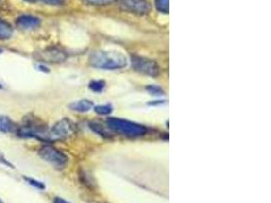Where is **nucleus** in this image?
<instances>
[{
	"mask_svg": "<svg viewBox=\"0 0 271 203\" xmlns=\"http://www.w3.org/2000/svg\"><path fill=\"white\" fill-rule=\"evenodd\" d=\"M16 25L17 29L22 31L35 30L41 26V19L32 15H22L17 18Z\"/></svg>",
	"mask_w": 271,
	"mask_h": 203,
	"instance_id": "6e6552de",
	"label": "nucleus"
},
{
	"mask_svg": "<svg viewBox=\"0 0 271 203\" xmlns=\"http://www.w3.org/2000/svg\"><path fill=\"white\" fill-rule=\"evenodd\" d=\"M105 86H106V84L103 81H94L89 84V88L95 93L103 92Z\"/></svg>",
	"mask_w": 271,
	"mask_h": 203,
	"instance_id": "2eb2a0df",
	"label": "nucleus"
},
{
	"mask_svg": "<svg viewBox=\"0 0 271 203\" xmlns=\"http://www.w3.org/2000/svg\"><path fill=\"white\" fill-rule=\"evenodd\" d=\"M146 89L152 94V95H154V96H162L164 95V91L159 87V86H156V85H150L146 87Z\"/></svg>",
	"mask_w": 271,
	"mask_h": 203,
	"instance_id": "6ab92c4d",
	"label": "nucleus"
},
{
	"mask_svg": "<svg viewBox=\"0 0 271 203\" xmlns=\"http://www.w3.org/2000/svg\"><path fill=\"white\" fill-rule=\"evenodd\" d=\"M18 136L24 138H37L42 141H49V130L37 118L26 120L24 125L17 130Z\"/></svg>",
	"mask_w": 271,
	"mask_h": 203,
	"instance_id": "7ed1b4c3",
	"label": "nucleus"
},
{
	"mask_svg": "<svg viewBox=\"0 0 271 203\" xmlns=\"http://www.w3.org/2000/svg\"><path fill=\"white\" fill-rule=\"evenodd\" d=\"M75 127L73 123L68 119H62L57 122L55 125L49 130V141H56V140H63L68 138L74 134Z\"/></svg>",
	"mask_w": 271,
	"mask_h": 203,
	"instance_id": "20e7f679",
	"label": "nucleus"
},
{
	"mask_svg": "<svg viewBox=\"0 0 271 203\" xmlns=\"http://www.w3.org/2000/svg\"><path fill=\"white\" fill-rule=\"evenodd\" d=\"M89 63L99 69L117 70L127 65V59L119 52L96 51L89 56Z\"/></svg>",
	"mask_w": 271,
	"mask_h": 203,
	"instance_id": "f257e3e1",
	"label": "nucleus"
},
{
	"mask_svg": "<svg viewBox=\"0 0 271 203\" xmlns=\"http://www.w3.org/2000/svg\"><path fill=\"white\" fill-rule=\"evenodd\" d=\"M0 88H2V85H0Z\"/></svg>",
	"mask_w": 271,
	"mask_h": 203,
	"instance_id": "393cba45",
	"label": "nucleus"
},
{
	"mask_svg": "<svg viewBox=\"0 0 271 203\" xmlns=\"http://www.w3.org/2000/svg\"><path fill=\"white\" fill-rule=\"evenodd\" d=\"M90 128H92L96 133H98L101 136H103L105 138H109L111 137V134L107 131V129L105 128V126L102 125L100 123H90Z\"/></svg>",
	"mask_w": 271,
	"mask_h": 203,
	"instance_id": "ddd939ff",
	"label": "nucleus"
},
{
	"mask_svg": "<svg viewBox=\"0 0 271 203\" xmlns=\"http://www.w3.org/2000/svg\"><path fill=\"white\" fill-rule=\"evenodd\" d=\"M24 179L26 180V181H27L30 185H32V186H34V187H36V188L39 189V190H44V189H45L44 183H42V182H40V181H37V180H35V179L28 178V177H24Z\"/></svg>",
	"mask_w": 271,
	"mask_h": 203,
	"instance_id": "a211bd4d",
	"label": "nucleus"
},
{
	"mask_svg": "<svg viewBox=\"0 0 271 203\" xmlns=\"http://www.w3.org/2000/svg\"><path fill=\"white\" fill-rule=\"evenodd\" d=\"M2 52H3V50H2V49H1V48H0V54H1V53H2Z\"/></svg>",
	"mask_w": 271,
	"mask_h": 203,
	"instance_id": "b1692460",
	"label": "nucleus"
},
{
	"mask_svg": "<svg viewBox=\"0 0 271 203\" xmlns=\"http://www.w3.org/2000/svg\"><path fill=\"white\" fill-rule=\"evenodd\" d=\"M0 164L5 165L6 167H9V168H14L13 164H10V163L5 159V156L3 155L2 152H0Z\"/></svg>",
	"mask_w": 271,
	"mask_h": 203,
	"instance_id": "412c9836",
	"label": "nucleus"
},
{
	"mask_svg": "<svg viewBox=\"0 0 271 203\" xmlns=\"http://www.w3.org/2000/svg\"><path fill=\"white\" fill-rule=\"evenodd\" d=\"M69 108L72 111L75 112H80V113H85V112H88L94 108V103L90 100H81V101H77L74 102V103L69 105Z\"/></svg>",
	"mask_w": 271,
	"mask_h": 203,
	"instance_id": "9d476101",
	"label": "nucleus"
},
{
	"mask_svg": "<svg viewBox=\"0 0 271 203\" xmlns=\"http://www.w3.org/2000/svg\"><path fill=\"white\" fill-rule=\"evenodd\" d=\"M16 128L14 121L7 116H0V132L10 133Z\"/></svg>",
	"mask_w": 271,
	"mask_h": 203,
	"instance_id": "f8f14e48",
	"label": "nucleus"
},
{
	"mask_svg": "<svg viewBox=\"0 0 271 203\" xmlns=\"http://www.w3.org/2000/svg\"><path fill=\"white\" fill-rule=\"evenodd\" d=\"M14 34V29L10 24L4 19L0 18V40H7L11 38Z\"/></svg>",
	"mask_w": 271,
	"mask_h": 203,
	"instance_id": "9b49d317",
	"label": "nucleus"
},
{
	"mask_svg": "<svg viewBox=\"0 0 271 203\" xmlns=\"http://www.w3.org/2000/svg\"><path fill=\"white\" fill-rule=\"evenodd\" d=\"M120 7L134 15H148L151 11V4L146 0H119Z\"/></svg>",
	"mask_w": 271,
	"mask_h": 203,
	"instance_id": "0eeeda50",
	"label": "nucleus"
},
{
	"mask_svg": "<svg viewBox=\"0 0 271 203\" xmlns=\"http://www.w3.org/2000/svg\"><path fill=\"white\" fill-rule=\"evenodd\" d=\"M39 155L44 161L49 162L56 167L62 168L66 165L67 156L59 150L53 148L51 145H44L39 150Z\"/></svg>",
	"mask_w": 271,
	"mask_h": 203,
	"instance_id": "423d86ee",
	"label": "nucleus"
},
{
	"mask_svg": "<svg viewBox=\"0 0 271 203\" xmlns=\"http://www.w3.org/2000/svg\"><path fill=\"white\" fill-rule=\"evenodd\" d=\"M54 203H69V202H67L66 200H64V199H62V198L57 197V198H55Z\"/></svg>",
	"mask_w": 271,
	"mask_h": 203,
	"instance_id": "4be33fe9",
	"label": "nucleus"
},
{
	"mask_svg": "<svg viewBox=\"0 0 271 203\" xmlns=\"http://www.w3.org/2000/svg\"><path fill=\"white\" fill-rule=\"evenodd\" d=\"M113 107L111 105H102L95 107V112L99 115H109L112 113Z\"/></svg>",
	"mask_w": 271,
	"mask_h": 203,
	"instance_id": "dca6fc26",
	"label": "nucleus"
},
{
	"mask_svg": "<svg viewBox=\"0 0 271 203\" xmlns=\"http://www.w3.org/2000/svg\"><path fill=\"white\" fill-rule=\"evenodd\" d=\"M26 2H29V3H35V2H37L38 0H25Z\"/></svg>",
	"mask_w": 271,
	"mask_h": 203,
	"instance_id": "5701e85b",
	"label": "nucleus"
},
{
	"mask_svg": "<svg viewBox=\"0 0 271 203\" xmlns=\"http://www.w3.org/2000/svg\"><path fill=\"white\" fill-rule=\"evenodd\" d=\"M107 125L110 129L114 130L115 132L126 135L129 137L142 136V135L148 132L146 127L140 125V124L119 118H109L107 120Z\"/></svg>",
	"mask_w": 271,
	"mask_h": 203,
	"instance_id": "f03ea898",
	"label": "nucleus"
},
{
	"mask_svg": "<svg viewBox=\"0 0 271 203\" xmlns=\"http://www.w3.org/2000/svg\"><path fill=\"white\" fill-rule=\"evenodd\" d=\"M82 1L87 5H107L114 0H82Z\"/></svg>",
	"mask_w": 271,
	"mask_h": 203,
	"instance_id": "f3484780",
	"label": "nucleus"
},
{
	"mask_svg": "<svg viewBox=\"0 0 271 203\" xmlns=\"http://www.w3.org/2000/svg\"><path fill=\"white\" fill-rule=\"evenodd\" d=\"M40 56L43 60L52 63H59L66 59L65 52L57 47H51L44 50L42 53H40Z\"/></svg>",
	"mask_w": 271,
	"mask_h": 203,
	"instance_id": "1a4fd4ad",
	"label": "nucleus"
},
{
	"mask_svg": "<svg viewBox=\"0 0 271 203\" xmlns=\"http://www.w3.org/2000/svg\"><path fill=\"white\" fill-rule=\"evenodd\" d=\"M131 64L133 68L145 75L155 77L160 73V67L153 60L133 55L131 56Z\"/></svg>",
	"mask_w": 271,
	"mask_h": 203,
	"instance_id": "39448f33",
	"label": "nucleus"
},
{
	"mask_svg": "<svg viewBox=\"0 0 271 203\" xmlns=\"http://www.w3.org/2000/svg\"><path fill=\"white\" fill-rule=\"evenodd\" d=\"M156 9L162 14H169L170 10V0H154Z\"/></svg>",
	"mask_w": 271,
	"mask_h": 203,
	"instance_id": "4468645a",
	"label": "nucleus"
},
{
	"mask_svg": "<svg viewBox=\"0 0 271 203\" xmlns=\"http://www.w3.org/2000/svg\"><path fill=\"white\" fill-rule=\"evenodd\" d=\"M43 3L48 4V5H53V6H59L63 5L65 0H40Z\"/></svg>",
	"mask_w": 271,
	"mask_h": 203,
	"instance_id": "aec40b11",
	"label": "nucleus"
}]
</instances>
